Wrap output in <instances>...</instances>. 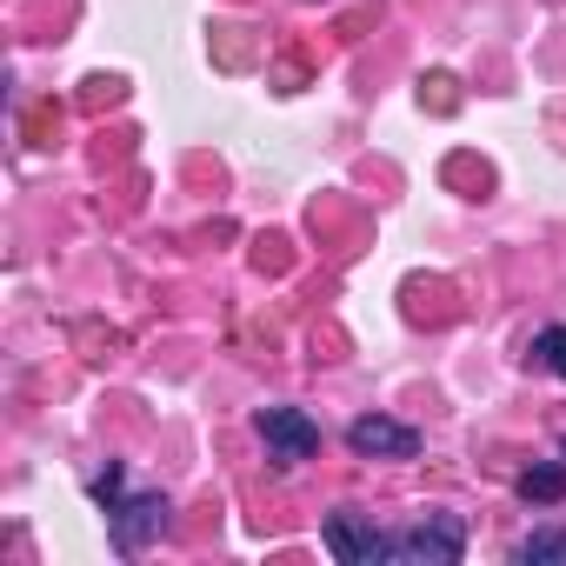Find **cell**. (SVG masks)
<instances>
[{"label": "cell", "mask_w": 566, "mask_h": 566, "mask_svg": "<svg viewBox=\"0 0 566 566\" xmlns=\"http://www.w3.org/2000/svg\"><path fill=\"white\" fill-rule=\"evenodd\" d=\"M253 433L266 440V460H280V467H301V460L321 453V427L301 407H260L253 413Z\"/></svg>", "instance_id": "obj_2"}, {"label": "cell", "mask_w": 566, "mask_h": 566, "mask_svg": "<svg viewBox=\"0 0 566 566\" xmlns=\"http://www.w3.org/2000/svg\"><path fill=\"white\" fill-rule=\"evenodd\" d=\"M347 447H354L360 460H413V453H420V433H413L407 420H387V413H360V420L347 427Z\"/></svg>", "instance_id": "obj_5"}, {"label": "cell", "mask_w": 566, "mask_h": 566, "mask_svg": "<svg viewBox=\"0 0 566 566\" xmlns=\"http://www.w3.org/2000/svg\"><path fill=\"white\" fill-rule=\"evenodd\" d=\"M327 553H334L340 566H387V559H394V539H387L367 513L340 506V513H327Z\"/></svg>", "instance_id": "obj_4"}, {"label": "cell", "mask_w": 566, "mask_h": 566, "mask_svg": "<svg viewBox=\"0 0 566 566\" xmlns=\"http://www.w3.org/2000/svg\"><path fill=\"white\" fill-rule=\"evenodd\" d=\"M513 559H520V566H566V526H539V533H526V539L513 546Z\"/></svg>", "instance_id": "obj_7"}, {"label": "cell", "mask_w": 566, "mask_h": 566, "mask_svg": "<svg viewBox=\"0 0 566 566\" xmlns=\"http://www.w3.org/2000/svg\"><path fill=\"white\" fill-rule=\"evenodd\" d=\"M526 354H533V367H539V374H553V380H566V327H539Z\"/></svg>", "instance_id": "obj_8"}, {"label": "cell", "mask_w": 566, "mask_h": 566, "mask_svg": "<svg viewBox=\"0 0 566 566\" xmlns=\"http://www.w3.org/2000/svg\"><path fill=\"white\" fill-rule=\"evenodd\" d=\"M167 533V493H120L107 506V539L114 553H140Z\"/></svg>", "instance_id": "obj_3"}, {"label": "cell", "mask_w": 566, "mask_h": 566, "mask_svg": "<svg viewBox=\"0 0 566 566\" xmlns=\"http://www.w3.org/2000/svg\"><path fill=\"white\" fill-rule=\"evenodd\" d=\"M460 553H467L460 513H427L407 533H394V566H453Z\"/></svg>", "instance_id": "obj_1"}, {"label": "cell", "mask_w": 566, "mask_h": 566, "mask_svg": "<svg viewBox=\"0 0 566 566\" xmlns=\"http://www.w3.org/2000/svg\"><path fill=\"white\" fill-rule=\"evenodd\" d=\"M520 500L526 506H559L566 500V460H539L520 473Z\"/></svg>", "instance_id": "obj_6"}]
</instances>
